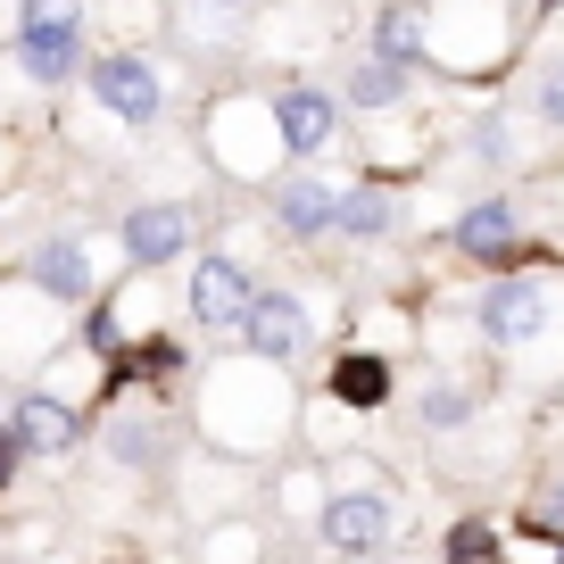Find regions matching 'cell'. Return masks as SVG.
I'll return each mask as SVG.
<instances>
[{
    "label": "cell",
    "instance_id": "7",
    "mask_svg": "<svg viewBox=\"0 0 564 564\" xmlns=\"http://www.w3.org/2000/svg\"><path fill=\"white\" fill-rule=\"evenodd\" d=\"M0 423L18 432L25 457H75V448H84V415H75L67 399H51V390H25L18 415H0Z\"/></svg>",
    "mask_w": 564,
    "mask_h": 564
},
{
    "label": "cell",
    "instance_id": "22",
    "mask_svg": "<svg viewBox=\"0 0 564 564\" xmlns=\"http://www.w3.org/2000/svg\"><path fill=\"white\" fill-rule=\"evenodd\" d=\"M84 340H91L100 357H117V316H108L100 300H91V316H84Z\"/></svg>",
    "mask_w": 564,
    "mask_h": 564
},
{
    "label": "cell",
    "instance_id": "4",
    "mask_svg": "<svg viewBox=\"0 0 564 564\" xmlns=\"http://www.w3.org/2000/svg\"><path fill=\"white\" fill-rule=\"evenodd\" d=\"M307 340H316L307 307L291 300V291H258V307H249V324H241V349L265 357V366H300Z\"/></svg>",
    "mask_w": 564,
    "mask_h": 564
},
{
    "label": "cell",
    "instance_id": "18",
    "mask_svg": "<svg viewBox=\"0 0 564 564\" xmlns=\"http://www.w3.org/2000/svg\"><path fill=\"white\" fill-rule=\"evenodd\" d=\"M18 34H84V0H18Z\"/></svg>",
    "mask_w": 564,
    "mask_h": 564
},
{
    "label": "cell",
    "instance_id": "15",
    "mask_svg": "<svg viewBox=\"0 0 564 564\" xmlns=\"http://www.w3.org/2000/svg\"><path fill=\"white\" fill-rule=\"evenodd\" d=\"M333 232H349V241H382L390 232V192H373V183H349L333 208Z\"/></svg>",
    "mask_w": 564,
    "mask_h": 564
},
{
    "label": "cell",
    "instance_id": "13",
    "mask_svg": "<svg viewBox=\"0 0 564 564\" xmlns=\"http://www.w3.org/2000/svg\"><path fill=\"white\" fill-rule=\"evenodd\" d=\"M373 58H390V67L415 75V58H423V9L415 0H382V18H373Z\"/></svg>",
    "mask_w": 564,
    "mask_h": 564
},
{
    "label": "cell",
    "instance_id": "24",
    "mask_svg": "<svg viewBox=\"0 0 564 564\" xmlns=\"http://www.w3.org/2000/svg\"><path fill=\"white\" fill-rule=\"evenodd\" d=\"M18 465H25V448H18V432H9V423H0V490H9V481H18Z\"/></svg>",
    "mask_w": 564,
    "mask_h": 564
},
{
    "label": "cell",
    "instance_id": "16",
    "mask_svg": "<svg viewBox=\"0 0 564 564\" xmlns=\"http://www.w3.org/2000/svg\"><path fill=\"white\" fill-rule=\"evenodd\" d=\"M108 457H117L124 474H150V465L166 457V432H159V423H141V415H117V423H108Z\"/></svg>",
    "mask_w": 564,
    "mask_h": 564
},
{
    "label": "cell",
    "instance_id": "8",
    "mask_svg": "<svg viewBox=\"0 0 564 564\" xmlns=\"http://www.w3.org/2000/svg\"><path fill=\"white\" fill-rule=\"evenodd\" d=\"M333 124H340V100H333V91H316V84L274 91V133H282V150H291V159H316L324 141H333Z\"/></svg>",
    "mask_w": 564,
    "mask_h": 564
},
{
    "label": "cell",
    "instance_id": "25",
    "mask_svg": "<svg viewBox=\"0 0 564 564\" xmlns=\"http://www.w3.org/2000/svg\"><path fill=\"white\" fill-rule=\"evenodd\" d=\"M556 75H564V67H556Z\"/></svg>",
    "mask_w": 564,
    "mask_h": 564
},
{
    "label": "cell",
    "instance_id": "17",
    "mask_svg": "<svg viewBox=\"0 0 564 564\" xmlns=\"http://www.w3.org/2000/svg\"><path fill=\"white\" fill-rule=\"evenodd\" d=\"M406 91V67H390V58H357L349 67V108H390Z\"/></svg>",
    "mask_w": 564,
    "mask_h": 564
},
{
    "label": "cell",
    "instance_id": "19",
    "mask_svg": "<svg viewBox=\"0 0 564 564\" xmlns=\"http://www.w3.org/2000/svg\"><path fill=\"white\" fill-rule=\"evenodd\" d=\"M474 390H465V382H432V390H423V423H432V432H457V423H474Z\"/></svg>",
    "mask_w": 564,
    "mask_h": 564
},
{
    "label": "cell",
    "instance_id": "2",
    "mask_svg": "<svg viewBox=\"0 0 564 564\" xmlns=\"http://www.w3.org/2000/svg\"><path fill=\"white\" fill-rule=\"evenodd\" d=\"M183 300H192V324H208V333H241L249 307H258V282L241 274V258H199Z\"/></svg>",
    "mask_w": 564,
    "mask_h": 564
},
{
    "label": "cell",
    "instance_id": "3",
    "mask_svg": "<svg viewBox=\"0 0 564 564\" xmlns=\"http://www.w3.org/2000/svg\"><path fill=\"white\" fill-rule=\"evenodd\" d=\"M474 324H481V340H490V349H523V340L547 324V282H531V274L490 282V291H481V307H474Z\"/></svg>",
    "mask_w": 564,
    "mask_h": 564
},
{
    "label": "cell",
    "instance_id": "21",
    "mask_svg": "<svg viewBox=\"0 0 564 564\" xmlns=\"http://www.w3.org/2000/svg\"><path fill=\"white\" fill-rule=\"evenodd\" d=\"M490 556H498L490 523H457V531H448V564H490Z\"/></svg>",
    "mask_w": 564,
    "mask_h": 564
},
{
    "label": "cell",
    "instance_id": "9",
    "mask_svg": "<svg viewBox=\"0 0 564 564\" xmlns=\"http://www.w3.org/2000/svg\"><path fill=\"white\" fill-rule=\"evenodd\" d=\"M117 241H124V258H133V265H166V258H183V249H192V208H175V199L133 208V216L117 225Z\"/></svg>",
    "mask_w": 564,
    "mask_h": 564
},
{
    "label": "cell",
    "instance_id": "6",
    "mask_svg": "<svg viewBox=\"0 0 564 564\" xmlns=\"http://www.w3.org/2000/svg\"><path fill=\"white\" fill-rule=\"evenodd\" d=\"M324 547L333 556H373V547H390V498L382 490H340L324 498Z\"/></svg>",
    "mask_w": 564,
    "mask_h": 564
},
{
    "label": "cell",
    "instance_id": "10",
    "mask_svg": "<svg viewBox=\"0 0 564 564\" xmlns=\"http://www.w3.org/2000/svg\"><path fill=\"white\" fill-rule=\"evenodd\" d=\"M25 274H34L58 307H91V249L67 241V232H58V241H42L34 258H25Z\"/></svg>",
    "mask_w": 564,
    "mask_h": 564
},
{
    "label": "cell",
    "instance_id": "23",
    "mask_svg": "<svg viewBox=\"0 0 564 564\" xmlns=\"http://www.w3.org/2000/svg\"><path fill=\"white\" fill-rule=\"evenodd\" d=\"M531 100H540V124H556V133H564V75H540Z\"/></svg>",
    "mask_w": 564,
    "mask_h": 564
},
{
    "label": "cell",
    "instance_id": "1",
    "mask_svg": "<svg viewBox=\"0 0 564 564\" xmlns=\"http://www.w3.org/2000/svg\"><path fill=\"white\" fill-rule=\"evenodd\" d=\"M448 241H457V258L498 265V274L531 258V249H523V232H514V199H507V192H481L474 208H465L457 225H448Z\"/></svg>",
    "mask_w": 564,
    "mask_h": 564
},
{
    "label": "cell",
    "instance_id": "11",
    "mask_svg": "<svg viewBox=\"0 0 564 564\" xmlns=\"http://www.w3.org/2000/svg\"><path fill=\"white\" fill-rule=\"evenodd\" d=\"M333 208H340V183H316V175H291V183L274 192V225L291 232V241L333 232Z\"/></svg>",
    "mask_w": 564,
    "mask_h": 564
},
{
    "label": "cell",
    "instance_id": "12",
    "mask_svg": "<svg viewBox=\"0 0 564 564\" xmlns=\"http://www.w3.org/2000/svg\"><path fill=\"white\" fill-rule=\"evenodd\" d=\"M18 67L34 84H75L84 75V34H18Z\"/></svg>",
    "mask_w": 564,
    "mask_h": 564
},
{
    "label": "cell",
    "instance_id": "14",
    "mask_svg": "<svg viewBox=\"0 0 564 564\" xmlns=\"http://www.w3.org/2000/svg\"><path fill=\"white\" fill-rule=\"evenodd\" d=\"M333 399H340V406H357V415H366V406H382V399H390V357L349 349V357L333 366Z\"/></svg>",
    "mask_w": 564,
    "mask_h": 564
},
{
    "label": "cell",
    "instance_id": "5",
    "mask_svg": "<svg viewBox=\"0 0 564 564\" xmlns=\"http://www.w3.org/2000/svg\"><path fill=\"white\" fill-rule=\"evenodd\" d=\"M91 91H100V100L117 108L124 124H159V108H166V84H159V67H150L141 51L91 58Z\"/></svg>",
    "mask_w": 564,
    "mask_h": 564
},
{
    "label": "cell",
    "instance_id": "20",
    "mask_svg": "<svg viewBox=\"0 0 564 564\" xmlns=\"http://www.w3.org/2000/svg\"><path fill=\"white\" fill-rule=\"evenodd\" d=\"M523 531H531V540H540V547H564V481H547V490L531 498Z\"/></svg>",
    "mask_w": 564,
    "mask_h": 564
}]
</instances>
